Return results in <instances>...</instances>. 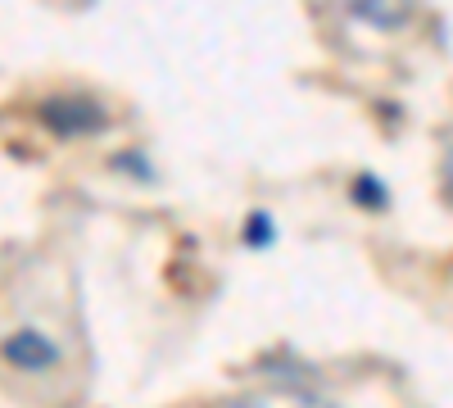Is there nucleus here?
<instances>
[{
    "label": "nucleus",
    "mask_w": 453,
    "mask_h": 408,
    "mask_svg": "<svg viewBox=\"0 0 453 408\" xmlns=\"http://www.w3.org/2000/svg\"><path fill=\"white\" fill-rule=\"evenodd\" d=\"M32 119L59 141H91V136L113 127L109 104L96 100L91 91H46V96H36Z\"/></svg>",
    "instance_id": "f257e3e1"
},
{
    "label": "nucleus",
    "mask_w": 453,
    "mask_h": 408,
    "mask_svg": "<svg viewBox=\"0 0 453 408\" xmlns=\"http://www.w3.org/2000/svg\"><path fill=\"white\" fill-rule=\"evenodd\" d=\"M64 358H68L64 341L42 322H14L5 336H0V363H5L14 377H50L64 367Z\"/></svg>",
    "instance_id": "f03ea898"
},
{
    "label": "nucleus",
    "mask_w": 453,
    "mask_h": 408,
    "mask_svg": "<svg viewBox=\"0 0 453 408\" xmlns=\"http://www.w3.org/2000/svg\"><path fill=\"white\" fill-rule=\"evenodd\" d=\"M349 200L358 204V209H367V213H386L390 209V187L376 173H358L354 181H349Z\"/></svg>",
    "instance_id": "7ed1b4c3"
},
{
    "label": "nucleus",
    "mask_w": 453,
    "mask_h": 408,
    "mask_svg": "<svg viewBox=\"0 0 453 408\" xmlns=\"http://www.w3.org/2000/svg\"><path fill=\"white\" fill-rule=\"evenodd\" d=\"M109 173L132 177L136 187H155V181H159V168L150 164L145 150H119V155H109Z\"/></svg>",
    "instance_id": "20e7f679"
},
{
    "label": "nucleus",
    "mask_w": 453,
    "mask_h": 408,
    "mask_svg": "<svg viewBox=\"0 0 453 408\" xmlns=\"http://www.w3.org/2000/svg\"><path fill=\"white\" fill-rule=\"evenodd\" d=\"M277 218L268 213V209H254V213H245V222H241V241H245V250H273L277 245Z\"/></svg>",
    "instance_id": "39448f33"
},
{
    "label": "nucleus",
    "mask_w": 453,
    "mask_h": 408,
    "mask_svg": "<svg viewBox=\"0 0 453 408\" xmlns=\"http://www.w3.org/2000/svg\"><path fill=\"white\" fill-rule=\"evenodd\" d=\"M349 19H358V23H367V27H386V32H395V27H403V23H408V10H399V5H376V0H363V5H349Z\"/></svg>",
    "instance_id": "423d86ee"
},
{
    "label": "nucleus",
    "mask_w": 453,
    "mask_h": 408,
    "mask_svg": "<svg viewBox=\"0 0 453 408\" xmlns=\"http://www.w3.org/2000/svg\"><path fill=\"white\" fill-rule=\"evenodd\" d=\"M440 187H444V196L453 204V141L444 145V155H440Z\"/></svg>",
    "instance_id": "0eeeda50"
},
{
    "label": "nucleus",
    "mask_w": 453,
    "mask_h": 408,
    "mask_svg": "<svg viewBox=\"0 0 453 408\" xmlns=\"http://www.w3.org/2000/svg\"><path fill=\"white\" fill-rule=\"evenodd\" d=\"M213 408H277V399L254 395V399H226V404H213Z\"/></svg>",
    "instance_id": "6e6552de"
}]
</instances>
